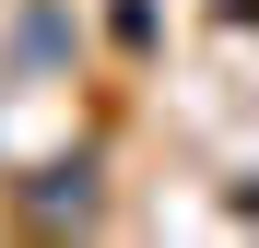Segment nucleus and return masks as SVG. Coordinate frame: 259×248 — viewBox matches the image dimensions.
Instances as JSON below:
<instances>
[{"instance_id":"nucleus-1","label":"nucleus","mask_w":259,"mask_h":248,"mask_svg":"<svg viewBox=\"0 0 259 248\" xmlns=\"http://www.w3.org/2000/svg\"><path fill=\"white\" fill-rule=\"evenodd\" d=\"M35 225H95V165H48V178L24 189Z\"/></svg>"}]
</instances>
